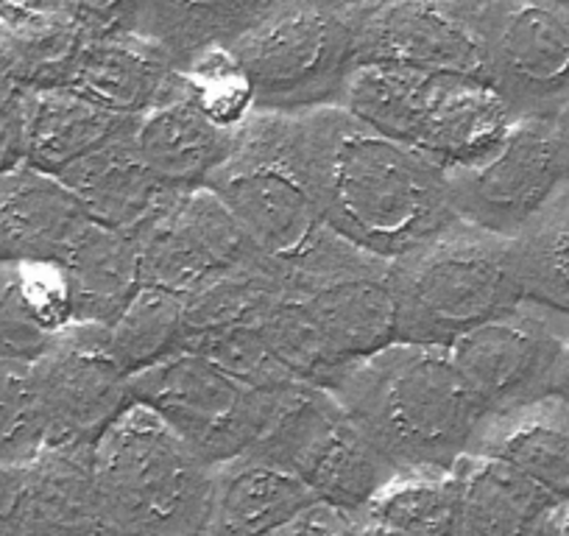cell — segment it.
<instances>
[{
	"instance_id": "obj_1",
	"label": "cell",
	"mask_w": 569,
	"mask_h": 536,
	"mask_svg": "<svg viewBox=\"0 0 569 536\" xmlns=\"http://www.w3.org/2000/svg\"><path fill=\"white\" fill-rule=\"evenodd\" d=\"M299 120L316 205L336 235L397 260L456 221L439 160L371 129L341 103Z\"/></svg>"
},
{
	"instance_id": "obj_2",
	"label": "cell",
	"mask_w": 569,
	"mask_h": 536,
	"mask_svg": "<svg viewBox=\"0 0 569 536\" xmlns=\"http://www.w3.org/2000/svg\"><path fill=\"white\" fill-rule=\"evenodd\" d=\"M393 469H452L489 411L450 349L393 341L349 364L330 386Z\"/></svg>"
},
{
	"instance_id": "obj_3",
	"label": "cell",
	"mask_w": 569,
	"mask_h": 536,
	"mask_svg": "<svg viewBox=\"0 0 569 536\" xmlns=\"http://www.w3.org/2000/svg\"><path fill=\"white\" fill-rule=\"evenodd\" d=\"M118 536H210L216 467L166 419L131 403L92 447Z\"/></svg>"
},
{
	"instance_id": "obj_4",
	"label": "cell",
	"mask_w": 569,
	"mask_h": 536,
	"mask_svg": "<svg viewBox=\"0 0 569 536\" xmlns=\"http://www.w3.org/2000/svg\"><path fill=\"white\" fill-rule=\"evenodd\" d=\"M397 341L450 347L525 299L513 238L450 221L391 260Z\"/></svg>"
},
{
	"instance_id": "obj_5",
	"label": "cell",
	"mask_w": 569,
	"mask_h": 536,
	"mask_svg": "<svg viewBox=\"0 0 569 536\" xmlns=\"http://www.w3.org/2000/svg\"><path fill=\"white\" fill-rule=\"evenodd\" d=\"M341 107L447 168L478 160L517 118L486 79L399 64H358Z\"/></svg>"
},
{
	"instance_id": "obj_6",
	"label": "cell",
	"mask_w": 569,
	"mask_h": 536,
	"mask_svg": "<svg viewBox=\"0 0 569 536\" xmlns=\"http://www.w3.org/2000/svg\"><path fill=\"white\" fill-rule=\"evenodd\" d=\"M207 188L227 205L251 249L273 266L302 255L327 229L305 162L299 115L251 109L234 126L232 155Z\"/></svg>"
},
{
	"instance_id": "obj_7",
	"label": "cell",
	"mask_w": 569,
	"mask_h": 536,
	"mask_svg": "<svg viewBox=\"0 0 569 536\" xmlns=\"http://www.w3.org/2000/svg\"><path fill=\"white\" fill-rule=\"evenodd\" d=\"M282 291L332 383L349 364L397 341V297L388 257L371 255L330 227L293 260L282 262Z\"/></svg>"
},
{
	"instance_id": "obj_8",
	"label": "cell",
	"mask_w": 569,
	"mask_h": 536,
	"mask_svg": "<svg viewBox=\"0 0 569 536\" xmlns=\"http://www.w3.org/2000/svg\"><path fill=\"white\" fill-rule=\"evenodd\" d=\"M232 57L254 109L284 115L338 107L358 68L352 23L338 0H271Z\"/></svg>"
},
{
	"instance_id": "obj_9",
	"label": "cell",
	"mask_w": 569,
	"mask_h": 536,
	"mask_svg": "<svg viewBox=\"0 0 569 536\" xmlns=\"http://www.w3.org/2000/svg\"><path fill=\"white\" fill-rule=\"evenodd\" d=\"M129 388L131 403L166 419L212 467L249 453L297 391H260L184 349L131 375Z\"/></svg>"
},
{
	"instance_id": "obj_10",
	"label": "cell",
	"mask_w": 569,
	"mask_h": 536,
	"mask_svg": "<svg viewBox=\"0 0 569 536\" xmlns=\"http://www.w3.org/2000/svg\"><path fill=\"white\" fill-rule=\"evenodd\" d=\"M251 453L288 469L319 503L349 514L397 473L325 386L297 388Z\"/></svg>"
},
{
	"instance_id": "obj_11",
	"label": "cell",
	"mask_w": 569,
	"mask_h": 536,
	"mask_svg": "<svg viewBox=\"0 0 569 536\" xmlns=\"http://www.w3.org/2000/svg\"><path fill=\"white\" fill-rule=\"evenodd\" d=\"M483 79L517 118L550 120L569 101V9L561 0H489L472 12Z\"/></svg>"
},
{
	"instance_id": "obj_12",
	"label": "cell",
	"mask_w": 569,
	"mask_h": 536,
	"mask_svg": "<svg viewBox=\"0 0 569 536\" xmlns=\"http://www.w3.org/2000/svg\"><path fill=\"white\" fill-rule=\"evenodd\" d=\"M456 218L517 238L563 182L552 123L513 118L500 140L478 160L447 168Z\"/></svg>"
},
{
	"instance_id": "obj_13",
	"label": "cell",
	"mask_w": 569,
	"mask_h": 536,
	"mask_svg": "<svg viewBox=\"0 0 569 536\" xmlns=\"http://www.w3.org/2000/svg\"><path fill=\"white\" fill-rule=\"evenodd\" d=\"M567 341L569 319L522 299L447 349L491 417L552 394Z\"/></svg>"
},
{
	"instance_id": "obj_14",
	"label": "cell",
	"mask_w": 569,
	"mask_h": 536,
	"mask_svg": "<svg viewBox=\"0 0 569 536\" xmlns=\"http://www.w3.org/2000/svg\"><path fill=\"white\" fill-rule=\"evenodd\" d=\"M46 419V445L96 447L103 430L131 406L129 375L109 349L107 327H64L34 364Z\"/></svg>"
},
{
	"instance_id": "obj_15",
	"label": "cell",
	"mask_w": 569,
	"mask_h": 536,
	"mask_svg": "<svg viewBox=\"0 0 569 536\" xmlns=\"http://www.w3.org/2000/svg\"><path fill=\"white\" fill-rule=\"evenodd\" d=\"M134 240L142 286L177 297H188L251 257H260L210 188L173 190Z\"/></svg>"
},
{
	"instance_id": "obj_16",
	"label": "cell",
	"mask_w": 569,
	"mask_h": 536,
	"mask_svg": "<svg viewBox=\"0 0 569 536\" xmlns=\"http://www.w3.org/2000/svg\"><path fill=\"white\" fill-rule=\"evenodd\" d=\"M358 64H399L483 79L472 14L452 0H352Z\"/></svg>"
},
{
	"instance_id": "obj_17",
	"label": "cell",
	"mask_w": 569,
	"mask_h": 536,
	"mask_svg": "<svg viewBox=\"0 0 569 536\" xmlns=\"http://www.w3.org/2000/svg\"><path fill=\"white\" fill-rule=\"evenodd\" d=\"M90 221L53 173L23 162L0 177V262L62 266Z\"/></svg>"
},
{
	"instance_id": "obj_18",
	"label": "cell",
	"mask_w": 569,
	"mask_h": 536,
	"mask_svg": "<svg viewBox=\"0 0 569 536\" xmlns=\"http://www.w3.org/2000/svg\"><path fill=\"white\" fill-rule=\"evenodd\" d=\"M137 149L157 179L171 190L207 188L212 173L227 162L234 146V126H223L204 112L184 87L137 118Z\"/></svg>"
},
{
	"instance_id": "obj_19",
	"label": "cell",
	"mask_w": 569,
	"mask_h": 536,
	"mask_svg": "<svg viewBox=\"0 0 569 536\" xmlns=\"http://www.w3.org/2000/svg\"><path fill=\"white\" fill-rule=\"evenodd\" d=\"M23 536H118L92 467V447L46 445L29 464Z\"/></svg>"
},
{
	"instance_id": "obj_20",
	"label": "cell",
	"mask_w": 569,
	"mask_h": 536,
	"mask_svg": "<svg viewBox=\"0 0 569 536\" xmlns=\"http://www.w3.org/2000/svg\"><path fill=\"white\" fill-rule=\"evenodd\" d=\"M134 129L137 120L118 131L101 149L90 151L59 173V179L73 190L92 221L131 235V238L173 193L140 157Z\"/></svg>"
},
{
	"instance_id": "obj_21",
	"label": "cell",
	"mask_w": 569,
	"mask_h": 536,
	"mask_svg": "<svg viewBox=\"0 0 569 536\" xmlns=\"http://www.w3.org/2000/svg\"><path fill=\"white\" fill-rule=\"evenodd\" d=\"M68 87L120 115L142 118L184 87V73L149 34L87 42Z\"/></svg>"
},
{
	"instance_id": "obj_22",
	"label": "cell",
	"mask_w": 569,
	"mask_h": 536,
	"mask_svg": "<svg viewBox=\"0 0 569 536\" xmlns=\"http://www.w3.org/2000/svg\"><path fill=\"white\" fill-rule=\"evenodd\" d=\"M469 453L508 464L556 500H567L569 403L558 394H545L528 406L491 414Z\"/></svg>"
},
{
	"instance_id": "obj_23",
	"label": "cell",
	"mask_w": 569,
	"mask_h": 536,
	"mask_svg": "<svg viewBox=\"0 0 569 536\" xmlns=\"http://www.w3.org/2000/svg\"><path fill=\"white\" fill-rule=\"evenodd\" d=\"M313 503L302 480L249 450L216 467L210 536H271Z\"/></svg>"
},
{
	"instance_id": "obj_24",
	"label": "cell",
	"mask_w": 569,
	"mask_h": 536,
	"mask_svg": "<svg viewBox=\"0 0 569 536\" xmlns=\"http://www.w3.org/2000/svg\"><path fill=\"white\" fill-rule=\"evenodd\" d=\"M137 118L103 107L76 87L29 90L26 96V162L59 173L101 149Z\"/></svg>"
},
{
	"instance_id": "obj_25",
	"label": "cell",
	"mask_w": 569,
	"mask_h": 536,
	"mask_svg": "<svg viewBox=\"0 0 569 536\" xmlns=\"http://www.w3.org/2000/svg\"><path fill=\"white\" fill-rule=\"evenodd\" d=\"M59 268L79 325L112 327L142 288L137 240L98 221H90Z\"/></svg>"
},
{
	"instance_id": "obj_26",
	"label": "cell",
	"mask_w": 569,
	"mask_h": 536,
	"mask_svg": "<svg viewBox=\"0 0 569 536\" xmlns=\"http://www.w3.org/2000/svg\"><path fill=\"white\" fill-rule=\"evenodd\" d=\"M558 500L489 456L461 461L458 536H545Z\"/></svg>"
},
{
	"instance_id": "obj_27",
	"label": "cell",
	"mask_w": 569,
	"mask_h": 536,
	"mask_svg": "<svg viewBox=\"0 0 569 536\" xmlns=\"http://www.w3.org/2000/svg\"><path fill=\"white\" fill-rule=\"evenodd\" d=\"M73 325L62 268L0 262V358L37 364Z\"/></svg>"
},
{
	"instance_id": "obj_28",
	"label": "cell",
	"mask_w": 569,
	"mask_h": 536,
	"mask_svg": "<svg viewBox=\"0 0 569 536\" xmlns=\"http://www.w3.org/2000/svg\"><path fill=\"white\" fill-rule=\"evenodd\" d=\"M461 464L452 469H399L358 512L360 536H458Z\"/></svg>"
},
{
	"instance_id": "obj_29",
	"label": "cell",
	"mask_w": 569,
	"mask_h": 536,
	"mask_svg": "<svg viewBox=\"0 0 569 536\" xmlns=\"http://www.w3.org/2000/svg\"><path fill=\"white\" fill-rule=\"evenodd\" d=\"M271 0H149L146 29L177 70L210 51H232Z\"/></svg>"
},
{
	"instance_id": "obj_30",
	"label": "cell",
	"mask_w": 569,
	"mask_h": 536,
	"mask_svg": "<svg viewBox=\"0 0 569 536\" xmlns=\"http://www.w3.org/2000/svg\"><path fill=\"white\" fill-rule=\"evenodd\" d=\"M513 257L525 299L569 319V182L513 238Z\"/></svg>"
},
{
	"instance_id": "obj_31",
	"label": "cell",
	"mask_w": 569,
	"mask_h": 536,
	"mask_svg": "<svg viewBox=\"0 0 569 536\" xmlns=\"http://www.w3.org/2000/svg\"><path fill=\"white\" fill-rule=\"evenodd\" d=\"M182 308L184 299L154 286H142L129 308L109 332V349L123 366L126 375L149 369L168 355L179 353L182 344Z\"/></svg>"
},
{
	"instance_id": "obj_32",
	"label": "cell",
	"mask_w": 569,
	"mask_h": 536,
	"mask_svg": "<svg viewBox=\"0 0 569 536\" xmlns=\"http://www.w3.org/2000/svg\"><path fill=\"white\" fill-rule=\"evenodd\" d=\"M46 447L34 364L0 358V461L29 464Z\"/></svg>"
},
{
	"instance_id": "obj_33",
	"label": "cell",
	"mask_w": 569,
	"mask_h": 536,
	"mask_svg": "<svg viewBox=\"0 0 569 536\" xmlns=\"http://www.w3.org/2000/svg\"><path fill=\"white\" fill-rule=\"evenodd\" d=\"M64 12L87 42L114 40L142 34L149 0H68Z\"/></svg>"
},
{
	"instance_id": "obj_34",
	"label": "cell",
	"mask_w": 569,
	"mask_h": 536,
	"mask_svg": "<svg viewBox=\"0 0 569 536\" xmlns=\"http://www.w3.org/2000/svg\"><path fill=\"white\" fill-rule=\"evenodd\" d=\"M26 96L14 79H0V177L26 162Z\"/></svg>"
},
{
	"instance_id": "obj_35",
	"label": "cell",
	"mask_w": 569,
	"mask_h": 536,
	"mask_svg": "<svg viewBox=\"0 0 569 536\" xmlns=\"http://www.w3.org/2000/svg\"><path fill=\"white\" fill-rule=\"evenodd\" d=\"M271 536H360L355 517L330 503H313Z\"/></svg>"
},
{
	"instance_id": "obj_36",
	"label": "cell",
	"mask_w": 569,
	"mask_h": 536,
	"mask_svg": "<svg viewBox=\"0 0 569 536\" xmlns=\"http://www.w3.org/2000/svg\"><path fill=\"white\" fill-rule=\"evenodd\" d=\"M68 0H0V29L37 31L68 20Z\"/></svg>"
},
{
	"instance_id": "obj_37",
	"label": "cell",
	"mask_w": 569,
	"mask_h": 536,
	"mask_svg": "<svg viewBox=\"0 0 569 536\" xmlns=\"http://www.w3.org/2000/svg\"><path fill=\"white\" fill-rule=\"evenodd\" d=\"M23 464L0 461V536H23Z\"/></svg>"
},
{
	"instance_id": "obj_38",
	"label": "cell",
	"mask_w": 569,
	"mask_h": 536,
	"mask_svg": "<svg viewBox=\"0 0 569 536\" xmlns=\"http://www.w3.org/2000/svg\"><path fill=\"white\" fill-rule=\"evenodd\" d=\"M552 135H556L558 155H561V168H563V182H569V101L558 109L550 118Z\"/></svg>"
},
{
	"instance_id": "obj_39",
	"label": "cell",
	"mask_w": 569,
	"mask_h": 536,
	"mask_svg": "<svg viewBox=\"0 0 569 536\" xmlns=\"http://www.w3.org/2000/svg\"><path fill=\"white\" fill-rule=\"evenodd\" d=\"M552 394L563 397L569 403V341L563 344V353L558 358L556 375H552Z\"/></svg>"
},
{
	"instance_id": "obj_40",
	"label": "cell",
	"mask_w": 569,
	"mask_h": 536,
	"mask_svg": "<svg viewBox=\"0 0 569 536\" xmlns=\"http://www.w3.org/2000/svg\"><path fill=\"white\" fill-rule=\"evenodd\" d=\"M545 536H569V497L558 500L556 512H552L550 523H547Z\"/></svg>"
},
{
	"instance_id": "obj_41",
	"label": "cell",
	"mask_w": 569,
	"mask_h": 536,
	"mask_svg": "<svg viewBox=\"0 0 569 536\" xmlns=\"http://www.w3.org/2000/svg\"><path fill=\"white\" fill-rule=\"evenodd\" d=\"M452 3H458V7L467 9V12L472 14V12H478V9L483 7V3H489V0H452Z\"/></svg>"
},
{
	"instance_id": "obj_42",
	"label": "cell",
	"mask_w": 569,
	"mask_h": 536,
	"mask_svg": "<svg viewBox=\"0 0 569 536\" xmlns=\"http://www.w3.org/2000/svg\"><path fill=\"white\" fill-rule=\"evenodd\" d=\"M0 79H12L7 68V57H3V48H0Z\"/></svg>"
},
{
	"instance_id": "obj_43",
	"label": "cell",
	"mask_w": 569,
	"mask_h": 536,
	"mask_svg": "<svg viewBox=\"0 0 569 536\" xmlns=\"http://www.w3.org/2000/svg\"><path fill=\"white\" fill-rule=\"evenodd\" d=\"M561 3H563V7H567V9H569V0H561Z\"/></svg>"
},
{
	"instance_id": "obj_44",
	"label": "cell",
	"mask_w": 569,
	"mask_h": 536,
	"mask_svg": "<svg viewBox=\"0 0 569 536\" xmlns=\"http://www.w3.org/2000/svg\"><path fill=\"white\" fill-rule=\"evenodd\" d=\"M338 3H352V0H338Z\"/></svg>"
}]
</instances>
